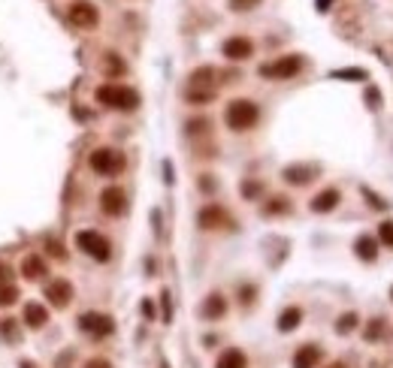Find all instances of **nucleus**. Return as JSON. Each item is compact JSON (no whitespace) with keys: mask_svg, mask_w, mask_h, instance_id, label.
<instances>
[{"mask_svg":"<svg viewBox=\"0 0 393 368\" xmlns=\"http://www.w3.org/2000/svg\"><path fill=\"white\" fill-rule=\"evenodd\" d=\"M97 103L115 112H133L139 106V94L127 85H118V82H106L97 88Z\"/></svg>","mask_w":393,"mask_h":368,"instance_id":"obj_1","label":"nucleus"},{"mask_svg":"<svg viewBox=\"0 0 393 368\" xmlns=\"http://www.w3.org/2000/svg\"><path fill=\"white\" fill-rule=\"evenodd\" d=\"M260 121V106L254 100H230L224 109V124L236 133H245Z\"/></svg>","mask_w":393,"mask_h":368,"instance_id":"obj_2","label":"nucleus"},{"mask_svg":"<svg viewBox=\"0 0 393 368\" xmlns=\"http://www.w3.org/2000/svg\"><path fill=\"white\" fill-rule=\"evenodd\" d=\"M215 94H218L215 70H212V67H200V70H194L191 79H188V91H185L188 103L203 106V103H209V100H215Z\"/></svg>","mask_w":393,"mask_h":368,"instance_id":"obj_3","label":"nucleus"},{"mask_svg":"<svg viewBox=\"0 0 393 368\" xmlns=\"http://www.w3.org/2000/svg\"><path fill=\"white\" fill-rule=\"evenodd\" d=\"M88 166L97 175H103V179H115V175L124 172L127 160L118 148H94L91 151V157H88Z\"/></svg>","mask_w":393,"mask_h":368,"instance_id":"obj_4","label":"nucleus"},{"mask_svg":"<svg viewBox=\"0 0 393 368\" xmlns=\"http://www.w3.org/2000/svg\"><path fill=\"white\" fill-rule=\"evenodd\" d=\"M76 248L82 254H88L91 260H97V263H109V257H112L109 239L103 233H97V229H79L76 233Z\"/></svg>","mask_w":393,"mask_h":368,"instance_id":"obj_5","label":"nucleus"},{"mask_svg":"<svg viewBox=\"0 0 393 368\" xmlns=\"http://www.w3.org/2000/svg\"><path fill=\"white\" fill-rule=\"evenodd\" d=\"M79 332H85L88 338H109L115 332V320L100 311H85L79 317Z\"/></svg>","mask_w":393,"mask_h":368,"instance_id":"obj_6","label":"nucleus"},{"mask_svg":"<svg viewBox=\"0 0 393 368\" xmlns=\"http://www.w3.org/2000/svg\"><path fill=\"white\" fill-rule=\"evenodd\" d=\"M302 70V55H284V58H276L272 64H263L260 73L263 79H293Z\"/></svg>","mask_w":393,"mask_h":368,"instance_id":"obj_7","label":"nucleus"},{"mask_svg":"<svg viewBox=\"0 0 393 368\" xmlns=\"http://www.w3.org/2000/svg\"><path fill=\"white\" fill-rule=\"evenodd\" d=\"M67 15H70V21L82 30H91V27L100 25V12H97V6L88 3V0H76V3H70L67 6Z\"/></svg>","mask_w":393,"mask_h":368,"instance_id":"obj_8","label":"nucleus"},{"mask_svg":"<svg viewBox=\"0 0 393 368\" xmlns=\"http://www.w3.org/2000/svg\"><path fill=\"white\" fill-rule=\"evenodd\" d=\"M100 211L109 214V218H121V214L127 211V194L115 184H109V187H103L100 194Z\"/></svg>","mask_w":393,"mask_h":368,"instance_id":"obj_9","label":"nucleus"},{"mask_svg":"<svg viewBox=\"0 0 393 368\" xmlns=\"http://www.w3.org/2000/svg\"><path fill=\"white\" fill-rule=\"evenodd\" d=\"M43 296L49 299V302L55 305V308H67V305L73 302V284L67 281V278H55V281L45 284Z\"/></svg>","mask_w":393,"mask_h":368,"instance_id":"obj_10","label":"nucleus"},{"mask_svg":"<svg viewBox=\"0 0 393 368\" xmlns=\"http://www.w3.org/2000/svg\"><path fill=\"white\" fill-rule=\"evenodd\" d=\"M196 220H200L203 229H224V227H233V218L221 209V205H215V203L206 205V209L200 211V218H196Z\"/></svg>","mask_w":393,"mask_h":368,"instance_id":"obj_11","label":"nucleus"},{"mask_svg":"<svg viewBox=\"0 0 393 368\" xmlns=\"http://www.w3.org/2000/svg\"><path fill=\"white\" fill-rule=\"evenodd\" d=\"M221 51L227 60H248L254 55V43L248 40V36H230V40L221 45Z\"/></svg>","mask_w":393,"mask_h":368,"instance_id":"obj_12","label":"nucleus"},{"mask_svg":"<svg viewBox=\"0 0 393 368\" xmlns=\"http://www.w3.org/2000/svg\"><path fill=\"white\" fill-rule=\"evenodd\" d=\"M21 275L27 281H45L49 278V266H45V260L40 254H27L21 260Z\"/></svg>","mask_w":393,"mask_h":368,"instance_id":"obj_13","label":"nucleus"},{"mask_svg":"<svg viewBox=\"0 0 393 368\" xmlns=\"http://www.w3.org/2000/svg\"><path fill=\"white\" fill-rule=\"evenodd\" d=\"M339 203H342V194H339L336 187H327V190H321L312 203H308V209H312L315 214H327V211L336 209Z\"/></svg>","mask_w":393,"mask_h":368,"instance_id":"obj_14","label":"nucleus"},{"mask_svg":"<svg viewBox=\"0 0 393 368\" xmlns=\"http://www.w3.org/2000/svg\"><path fill=\"white\" fill-rule=\"evenodd\" d=\"M321 347L317 344H302L297 347V354H293V368H317L321 365Z\"/></svg>","mask_w":393,"mask_h":368,"instance_id":"obj_15","label":"nucleus"},{"mask_svg":"<svg viewBox=\"0 0 393 368\" xmlns=\"http://www.w3.org/2000/svg\"><path fill=\"white\" fill-rule=\"evenodd\" d=\"M49 323V308L40 302H27L25 305V326L27 329H43Z\"/></svg>","mask_w":393,"mask_h":368,"instance_id":"obj_16","label":"nucleus"},{"mask_svg":"<svg viewBox=\"0 0 393 368\" xmlns=\"http://www.w3.org/2000/svg\"><path fill=\"white\" fill-rule=\"evenodd\" d=\"M200 314H203V317H206V320H221L224 314H227V299H224L221 293H212V296H206V302H203Z\"/></svg>","mask_w":393,"mask_h":368,"instance_id":"obj_17","label":"nucleus"},{"mask_svg":"<svg viewBox=\"0 0 393 368\" xmlns=\"http://www.w3.org/2000/svg\"><path fill=\"white\" fill-rule=\"evenodd\" d=\"M284 181L291 184H308L317 175V166H284Z\"/></svg>","mask_w":393,"mask_h":368,"instance_id":"obj_18","label":"nucleus"},{"mask_svg":"<svg viewBox=\"0 0 393 368\" xmlns=\"http://www.w3.org/2000/svg\"><path fill=\"white\" fill-rule=\"evenodd\" d=\"M354 251H357V257L363 260V263H375L378 260V242L372 239V235H360V239L354 242Z\"/></svg>","mask_w":393,"mask_h":368,"instance_id":"obj_19","label":"nucleus"},{"mask_svg":"<svg viewBox=\"0 0 393 368\" xmlns=\"http://www.w3.org/2000/svg\"><path fill=\"white\" fill-rule=\"evenodd\" d=\"M215 368H248V359H245V354H242V350L230 347V350H224V354L218 356Z\"/></svg>","mask_w":393,"mask_h":368,"instance_id":"obj_20","label":"nucleus"},{"mask_svg":"<svg viewBox=\"0 0 393 368\" xmlns=\"http://www.w3.org/2000/svg\"><path fill=\"white\" fill-rule=\"evenodd\" d=\"M302 323V311L297 308V305H291V308H284L282 314H278V329L282 332H293Z\"/></svg>","mask_w":393,"mask_h":368,"instance_id":"obj_21","label":"nucleus"},{"mask_svg":"<svg viewBox=\"0 0 393 368\" xmlns=\"http://www.w3.org/2000/svg\"><path fill=\"white\" fill-rule=\"evenodd\" d=\"M0 335H3V341H10V344H19V341H21V329H19V320H12V317H3V320H0Z\"/></svg>","mask_w":393,"mask_h":368,"instance_id":"obj_22","label":"nucleus"},{"mask_svg":"<svg viewBox=\"0 0 393 368\" xmlns=\"http://www.w3.org/2000/svg\"><path fill=\"white\" fill-rule=\"evenodd\" d=\"M19 299H21V290L15 287V281L0 284V305H3V308H10V305H15Z\"/></svg>","mask_w":393,"mask_h":368,"instance_id":"obj_23","label":"nucleus"},{"mask_svg":"<svg viewBox=\"0 0 393 368\" xmlns=\"http://www.w3.org/2000/svg\"><path fill=\"white\" fill-rule=\"evenodd\" d=\"M357 323H360V317L354 311H348V314H342V317L336 320V332L339 335H348V332H354V329H357Z\"/></svg>","mask_w":393,"mask_h":368,"instance_id":"obj_24","label":"nucleus"},{"mask_svg":"<svg viewBox=\"0 0 393 368\" xmlns=\"http://www.w3.org/2000/svg\"><path fill=\"white\" fill-rule=\"evenodd\" d=\"M291 211V199L287 196H272L269 205H263V214H287Z\"/></svg>","mask_w":393,"mask_h":368,"instance_id":"obj_25","label":"nucleus"},{"mask_svg":"<svg viewBox=\"0 0 393 368\" xmlns=\"http://www.w3.org/2000/svg\"><path fill=\"white\" fill-rule=\"evenodd\" d=\"M103 73H106V76H121V73H124V60H121L118 55H106Z\"/></svg>","mask_w":393,"mask_h":368,"instance_id":"obj_26","label":"nucleus"},{"mask_svg":"<svg viewBox=\"0 0 393 368\" xmlns=\"http://www.w3.org/2000/svg\"><path fill=\"white\" fill-rule=\"evenodd\" d=\"M366 341H378L384 335V320H369V326H366Z\"/></svg>","mask_w":393,"mask_h":368,"instance_id":"obj_27","label":"nucleus"},{"mask_svg":"<svg viewBox=\"0 0 393 368\" xmlns=\"http://www.w3.org/2000/svg\"><path fill=\"white\" fill-rule=\"evenodd\" d=\"M378 242L393 248V220H384V224L378 227Z\"/></svg>","mask_w":393,"mask_h":368,"instance_id":"obj_28","label":"nucleus"},{"mask_svg":"<svg viewBox=\"0 0 393 368\" xmlns=\"http://www.w3.org/2000/svg\"><path fill=\"white\" fill-rule=\"evenodd\" d=\"M206 130H209V121H206V118L188 121V136H200V133H206Z\"/></svg>","mask_w":393,"mask_h":368,"instance_id":"obj_29","label":"nucleus"},{"mask_svg":"<svg viewBox=\"0 0 393 368\" xmlns=\"http://www.w3.org/2000/svg\"><path fill=\"white\" fill-rule=\"evenodd\" d=\"M260 190H263L260 181H245V184H242V196H248V199L260 196Z\"/></svg>","mask_w":393,"mask_h":368,"instance_id":"obj_30","label":"nucleus"},{"mask_svg":"<svg viewBox=\"0 0 393 368\" xmlns=\"http://www.w3.org/2000/svg\"><path fill=\"white\" fill-rule=\"evenodd\" d=\"M257 3H260V0H230V10L233 12H248V10H254Z\"/></svg>","mask_w":393,"mask_h":368,"instance_id":"obj_31","label":"nucleus"},{"mask_svg":"<svg viewBox=\"0 0 393 368\" xmlns=\"http://www.w3.org/2000/svg\"><path fill=\"white\" fill-rule=\"evenodd\" d=\"M45 248H49V254H52V257L67 260V251H64V244H60V242H55V239H45Z\"/></svg>","mask_w":393,"mask_h":368,"instance_id":"obj_32","label":"nucleus"},{"mask_svg":"<svg viewBox=\"0 0 393 368\" xmlns=\"http://www.w3.org/2000/svg\"><path fill=\"white\" fill-rule=\"evenodd\" d=\"M333 79H366L363 70H333Z\"/></svg>","mask_w":393,"mask_h":368,"instance_id":"obj_33","label":"nucleus"},{"mask_svg":"<svg viewBox=\"0 0 393 368\" xmlns=\"http://www.w3.org/2000/svg\"><path fill=\"white\" fill-rule=\"evenodd\" d=\"M85 368H112L109 359H100V356H94V359H88Z\"/></svg>","mask_w":393,"mask_h":368,"instance_id":"obj_34","label":"nucleus"},{"mask_svg":"<svg viewBox=\"0 0 393 368\" xmlns=\"http://www.w3.org/2000/svg\"><path fill=\"white\" fill-rule=\"evenodd\" d=\"M12 281V269L6 263H0V284H10Z\"/></svg>","mask_w":393,"mask_h":368,"instance_id":"obj_35","label":"nucleus"},{"mask_svg":"<svg viewBox=\"0 0 393 368\" xmlns=\"http://www.w3.org/2000/svg\"><path fill=\"white\" fill-rule=\"evenodd\" d=\"M200 187H203V190H215V181H212V175H203V179H200Z\"/></svg>","mask_w":393,"mask_h":368,"instance_id":"obj_36","label":"nucleus"},{"mask_svg":"<svg viewBox=\"0 0 393 368\" xmlns=\"http://www.w3.org/2000/svg\"><path fill=\"white\" fill-rule=\"evenodd\" d=\"M330 3H333V0H317V10L327 12V10H330Z\"/></svg>","mask_w":393,"mask_h":368,"instance_id":"obj_37","label":"nucleus"},{"mask_svg":"<svg viewBox=\"0 0 393 368\" xmlns=\"http://www.w3.org/2000/svg\"><path fill=\"white\" fill-rule=\"evenodd\" d=\"M19 368H40V365H36V363H30V359H21Z\"/></svg>","mask_w":393,"mask_h":368,"instance_id":"obj_38","label":"nucleus"},{"mask_svg":"<svg viewBox=\"0 0 393 368\" xmlns=\"http://www.w3.org/2000/svg\"><path fill=\"white\" fill-rule=\"evenodd\" d=\"M330 368H348V365H345V363H333Z\"/></svg>","mask_w":393,"mask_h":368,"instance_id":"obj_39","label":"nucleus"},{"mask_svg":"<svg viewBox=\"0 0 393 368\" xmlns=\"http://www.w3.org/2000/svg\"><path fill=\"white\" fill-rule=\"evenodd\" d=\"M390 299H393V290H390Z\"/></svg>","mask_w":393,"mask_h":368,"instance_id":"obj_40","label":"nucleus"},{"mask_svg":"<svg viewBox=\"0 0 393 368\" xmlns=\"http://www.w3.org/2000/svg\"><path fill=\"white\" fill-rule=\"evenodd\" d=\"M164 368H166V365H164Z\"/></svg>","mask_w":393,"mask_h":368,"instance_id":"obj_41","label":"nucleus"}]
</instances>
